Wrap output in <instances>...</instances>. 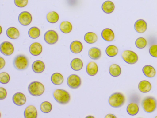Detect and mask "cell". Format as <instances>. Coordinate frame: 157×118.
Segmentation results:
<instances>
[{
  "label": "cell",
  "mask_w": 157,
  "mask_h": 118,
  "mask_svg": "<svg viewBox=\"0 0 157 118\" xmlns=\"http://www.w3.org/2000/svg\"><path fill=\"white\" fill-rule=\"evenodd\" d=\"M141 106L145 112L151 113L157 108V100L152 96L146 97L142 100Z\"/></svg>",
  "instance_id": "cell-1"
},
{
  "label": "cell",
  "mask_w": 157,
  "mask_h": 118,
  "mask_svg": "<svg viewBox=\"0 0 157 118\" xmlns=\"http://www.w3.org/2000/svg\"><path fill=\"white\" fill-rule=\"evenodd\" d=\"M53 96L57 102L62 105L67 104L71 100L69 93L64 89H56L53 92Z\"/></svg>",
  "instance_id": "cell-2"
},
{
  "label": "cell",
  "mask_w": 157,
  "mask_h": 118,
  "mask_svg": "<svg viewBox=\"0 0 157 118\" xmlns=\"http://www.w3.org/2000/svg\"><path fill=\"white\" fill-rule=\"evenodd\" d=\"M125 98L124 96L120 92H115L109 97L108 102L113 108H118L124 104Z\"/></svg>",
  "instance_id": "cell-3"
},
{
  "label": "cell",
  "mask_w": 157,
  "mask_h": 118,
  "mask_svg": "<svg viewBox=\"0 0 157 118\" xmlns=\"http://www.w3.org/2000/svg\"><path fill=\"white\" fill-rule=\"evenodd\" d=\"M28 91L32 96H39L44 94L45 87L43 84L38 81H34L28 86Z\"/></svg>",
  "instance_id": "cell-4"
},
{
  "label": "cell",
  "mask_w": 157,
  "mask_h": 118,
  "mask_svg": "<svg viewBox=\"0 0 157 118\" xmlns=\"http://www.w3.org/2000/svg\"><path fill=\"white\" fill-rule=\"evenodd\" d=\"M29 60L25 55H18L13 60V64L14 67L19 71H23L28 68Z\"/></svg>",
  "instance_id": "cell-5"
},
{
  "label": "cell",
  "mask_w": 157,
  "mask_h": 118,
  "mask_svg": "<svg viewBox=\"0 0 157 118\" xmlns=\"http://www.w3.org/2000/svg\"><path fill=\"white\" fill-rule=\"evenodd\" d=\"M122 59L128 64H134L137 62L138 56L137 54L131 50H125L121 54Z\"/></svg>",
  "instance_id": "cell-6"
},
{
  "label": "cell",
  "mask_w": 157,
  "mask_h": 118,
  "mask_svg": "<svg viewBox=\"0 0 157 118\" xmlns=\"http://www.w3.org/2000/svg\"><path fill=\"white\" fill-rule=\"evenodd\" d=\"M81 79L79 76L76 74H71L68 77L67 84L71 88L76 89L81 85Z\"/></svg>",
  "instance_id": "cell-7"
},
{
  "label": "cell",
  "mask_w": 157,
  "mask_h": 118,
  "mask_svg": "<svg viewBox=\"0 0 157 118\" xmlns=\"http://www.w3.org/2000/svg\"><path fill=\"white\" fill-rule=\"evenodd\" d=\"M44 39L48 44L53 45L57 42L59 36L55 30H49L45 33Z\"/></svg>",
  "instance_id": "cell-8"
},
{
  "label": "cell",
  "mask_w": 157,
  "mask_h": 118,
  "mask_svg": "<svg viewBox=\"0 0 157 118\" xmlns=\"http://www.w3.org/2000/svg\"><path fill=\"white\" fill-rule=\"evenodd\" d=\"M1 52L6 56H10L13 53L14 49L12 43L9 41H4L0 46Z\"/></svg>",
  "instance_id": "cell-9"
},
{
  "label": "cell",
  "mask_w": 157,
  "mask_h": 118,
  "mask_svg": "<svg viewBox=\"0 0 157 118\" xmlns=\"http://www.w3.org/2000/svg\"><path fill=\"white\" fill-rule=\"evenodd\" d=\"M18 20L21 25L27 26L31 24L33 20V17L29 12L24 11L20 14Z\"/></svg>",
  "instance_id": "cell-10"
},
{
  "label": "cell",
  "mask_w": 157,
  "mask_h": 118,
  "mask_svg": "<svg viewBox=\"0 0 157 118\" xmlns=\"http://www.w3.org/2000/svg\"><path fill=\"white\" fill-rule=\"evenodd\" d=\"M13 101L17 106H21L26 103V98L22 93L17 92L13 96Z\"/></svg>",
  "instance_id": "cell-11"
},
{
  "label": "cell",
  "mask_w": 157,
  "mask_h": 118,
  "mask_svg": "<svg viewBox=\"0 0 157 118\" xmlns=\"http://www.w3.org/2000/svg\"><path fill=\"white\" fill-rule=\"evenodd\" d=\"M147 22L142 19H138L135 22L134 25V28L135 30L138 33L142 34L147 30Z\"/></svg>",
  "instance_id": "cell-12"
},
{
  "label": "cell",
  "mask_w": 157,
  "mask_h": 118,
  "mask_svg": "<svg viewBox=\"0 0 157 118\" xmlns=\"http://www.w3.org/2000/svg\"><path fill=\"white\" fill-rule=\"evenodd\" d=\"M29 51L31 54L33 56H38L42 53L43 47L38 42H34L30 46Z\"/></svg>",
  "instance_id": "cell-13"
},
{
  "label": "cell",
  "mask_w": 157,
  "mask_h": 118,
  "mask_svg": "<svg viewBox=\"0 0 157 118\" xmlns=\"http://www.w3.org/2000/svg\"><path fill=\"white\" fill-rule=\"evenodd\" d=\"M25 118H36L37 117V111L36 108L33 105L26 107L24 111Z\"/></svg>",
  "instance_id": "cell-14"
},
{
  "label": "cell",
  "mask_w": 157,
  "mask_h": 118,
  "mask_svg": "<svg viewBox=\"0 0 157 118\" xmlns=\"http://www.w3.org/2000/svg\"><path fill=\"white\" fill-rule=\"evenodd\" d=\"M101 36L102 38L106 41H112L115 38L113 31L111 29L106 28L102 31Z\"/></svg>",
  "instance_id": "cell-15"
},
{
  "label": "cell",
  "mask_w": 157,
  "mask_h": 118,
  "mask_svg": "<svg viewBox=\"0 0 157 118\" xmlns=\"http://www.w3.org/2000/svg\"><path fill=\"white\" fill-rule=\"evenodd\" d=\"M33 71L36 73H40L44 71L45 65L44 62L40 60H37L34 62L32 65Z\"/></svg>",
  "instance_id": "cell-16"
},
{
  "label": "cell",
  "mask_w": 157,
  "mask_h": 118,
  "mask_svg": "<svg viewBox=\"0 0 157 118\" xmlns=\"http://www.w3.org/2000/svg\"><path fill=\"white\" fill-rule=\"evenodd\" d=\"M139 90L143 93H148L151 89V85L147 80H142L139 83L138 85Z\"/></svg>",
  "instance_id": "cell-17"
},
{
  "label": "cell",
  "mask_w": 157,
  "mask_h": 118,
  "mask_svg": "<svg viewBox=\"0 0 157 118\" xmlns=\"http://www.w3.org/2000/svg\"><path fill=\"white\" fill-rule=\"evenodd\" d=\"M70 49L73 53H79L82 51L83 46L82 42L79 41H74L70 44Z\"/></svg>",
  "instance_id": "cell-18"
},
{
  "label": "cell",
  "mask_w": 157,
  "mask_h": 118,
  "mask_svg": "<svg viewBox=\"0 0 157 118\" xmlns=\"http://www.w3.org/2000/svg\"><path fill=\"white\" fill-rule=\"evenodd\" d=\"M86 72L91 76H94L98 72V67L97 64L94 62H90L86 66Z\"/></svg>",
  "instance_id": "cell-19"
},
{
  "label": "cell",
  "mask_w": 157,
  "mask_h": 118,
  "mask_svg": "<svg viewBox=\"0 0 157 118\" xmlns=\"http://www.w3.org/2000/svg\"><path fill=\"white\" fill-rule=\"evenodd\" d=\"M142 72L144 75L149 78H152L156 75V72L153 66L150 65H145L142 68Z\"/></svg>",
  "instance_id": "cell-20"
},
{
  "label": "cell",
  "mask_w": 157,
  "mask_h": 118,
  "mask_svg": "<svg viewBox=\"0 0 157 118\" xmlns=\"http://www.w3.org/2000/svg\"><path fill=\"white\" fill-rule=\"evenodd\" d=\"M89 57L93 60H97L101 56V52L99 48L93 47L90 48L88 52Z\"/></svg>",
  "instance_id": "cell-21"
},
{
  "label": "cell",
  "mask_w": 157,
  "mask_h": 118,
  "mask_svg": "<svg viewBox=\"0 0 157 118\" xmlns=\"http://www.w3.org/2000/svg\"><path fill=\"white\" fill-rule=\"evenodd\" d=\"M102 9L106 14H111L113 12L115 9L114 4L110 1H105L102 5Z\"/></svg>",
  "instance_id": "cell-22"
},
{
  "label": "cell",
  "mask_w": 157,
  "mask_h": 118,
  "mask_svg": "<svg viewBox=\"0 0 157 118\" xmlns=\"http://www.w3.org/2000/svg\"><path fill=\"white\" fill-rule=\"evenodd\" d=\"M8 37L11 39H17L20 37V33L19 30L14 27L9 28L6 31Z\"/></svg>",
  "instance_id": "cell-23"
},
{
  "label": "cell",
  "mask_w": 157,
  "mask_h": 118,
  "mask_svg": "<svg viewBox=\"0 0 157 118\" xmlns=\"http://www.w3.org/2000/svg\"><path fill=\"white\" fill-rule=\"evenodd\" d=\"M139 108L137 103L136 102H131L128 105L127 107V112L130 115L134 116L136 115L139 112Z\"/></svg>",
  "instance_id": "cell-24"
},
{
  "label": "cell",
  "mask_w": 157,
  "mask_h": 118,
  "mask_svg": "<svg viewBox=\"0 0 157 118\" xmlns=\"http://www.w3.org/2000/svg\"><path fill=\"white\" fill-rule=\"evenodd\" d=\"M52 83L57 85H61L64 82V77L61 74L58 73H53L51 77Z\"/></svg>",
  "instance_id": "cell-25"
},
{
  "label": "cell",
  "mask_w": 157,
  "mask_h": 118,
  "mask_svg": "<svg viewBox=\"0 0 157 118\" xmlns=\"http://www.w3.org/2000/svg\"><path fill=\"white\" fill-rule=\"evenodd\" d=\"M59 29L61 32L65 34L70 33L72 30V26L70 22L67 21H63L59 26Z\"/></svg>",
  "instance_id": "cell-26"
},
{
  "label": "cell",
  "mask_w": 157,
  "mask_h": 118,
  "mask_svg": "<svg viewBox=\"0 0 157 118\" xmlns=\"http://www.w3.org/2000/svg\"><path fill=\"white\" fill-rule=\"evenodd\" d=\"M84 39L87 43L93 44L97 41L98 37L95 33L92 32H89L85 34Z\"/></svg>",
  "instance_id": "cell-27"
},
{
  "label": "cell",
  "mask_w": 157,
  "mask_h": 118,
  "mask_svg": "<svg viewBox=\"0 0 157 118\" xmlns=\"http://www.w3.org/2000/svg\"><path fill=\"white\" fill-rule=\"evenodd\" d=\"M71 66L74 71H80L83 67V62L81 59L79 58H75L71 61Z\"/></svg>",
  "instance_id": "cell-28"
},
{
  "label": "cell",
  "mask_w": 157,
  "mask_h": 118,
  "mask_svg": "<svg viewBox=\"0 0 157 118\" xmlns=\"http://www.w3.org/2000/svg\"><path fill=\"white\" fill-rule=\"evenodd\" d=\"M109 73L112 76L117 77L119 76L121 73V68L118 65L113 64L109 67Z\"/></svg>",
  "instance_id": "cell-29"
},
{
  "label": "cell",
  "mask_w": 157,
  "mask_h": 118,
  "mask_svg": "<svg viewBox=\"0 0 157 118\" xmlns=\"http://www.w3.org/2000/svg\"><path fill=\"white\" fill-rule=\"evenodd\" d=\"M46 18L49 23L55 24L57 23L59 19V15L57 12L52 11L47 14Z\"/></svg>",
  "instance_id": "cell-30"
},
{
  "label": "cell",
  "mask_w": 157,
  "mask_h": 118,
  "mask_svg": "<svg viewBox=\"0 0 157 118\" xmlns=\"http://www.w3.org/2000/svg\"><path fill=\"white\" fill-rule=\"evenodd\" d=\"M105 53L109 57H114L118 53V48L114 45H109L106 48Z\"/></svg>",
  "instance_id": "cell-31"
},
{
  "label": "cell",
  "mask_w": 157,
  "mask_h": 118,
  "mask_svg": "<svg viewBox=\"0 0 157 118\" xmlns=\"http://www.w3.org/2000/svg\"><path fill=\"white\" fill-rule=\"evenodd\" d=\"M41 32L40 30L36 27H33L29 29L28 31V35L32 39H36L39 37Z\"/></svg>",
  "instance_id": "cell-32"
},
{
  "label": "cell",
  "mask_w": 157,
  "mask_h": 118,
  "mask_svg": "<svg viewBox=\"0 0 157 118\" xmlns=\"http://www.w3.org/2000/svg\"><path fill=\"white\" fill-rule=\"evenodd\" d=\"M40 109L44 113H49L52 111V104L48 101H44L40 105Z\"/></svg>",
  "instance_id": "cell-33"
},
{
  "label": "cell",
  "mask_w": 157,
  "mask_h": 118,
  "mask_svg": "<svg viewBox=\"0 0 157 118\" xmlns=\"http://www.w3.org/2000/svg\"><path fill=\"white\" fill-rule=\"evenodd\" d=\"M147 45V41L146 39L143 37H139L136 41V46L138 49H144Z\"/></svg>",
  "instance_id": "cell-34"
},
{
  "label": "cell",
  "mask_w": 157,
  "mask_h": 118,
  "mask_svg": "<svg viewBox=\"0 0 157 118\" xmlns=\"http://www.w3.org/2000/svg\"><path fill=\"white\" fill-rule=\"evenodd\" d=\"M10 75L6 72L0 73V82L2 84H7L10 82Z\"/></svg>",
  "instance_id": "cell-35"
},
{
  "label": "cell",
  "mask_w": 157,
  "mask_h": 118,
  "mask_svg": "<svg viewBox=\"0 0 157 118\" xmlns=\"http://www.w3.org/2000/svg\"><path fill=\"white\" fill-rule=\"evenodd\" d=\"M14 2L16 6L23 8L28 4V0H14Z\"/></svg>",
  "instance_id": "cell-36"
},
{
  "label": "cell",
  "mask_w": 157,
  "mask_h": 118,
  "mask_svg": "<svg viewBox=\"0 0 157 118\" xmlns=\"http://www.w3.org/2000/svg\"><path fill=\"white\" fill-rule=\"evenodd\" d=\"M149 52L151 56L157 58V45L154 44L151 46L149 50Z\"/></svg>",
  "instance_id": "cell-37"
},
{
  "label": "cell",
  "mask_w": 157,
  "mask_h": 118,
  "mask_svg": "<svg viewBox=\"0 0 157 118\" xmlns=\"http://www.w3.org/2000/svg\"><path fill=\"white\" fill-rule=\"evenodd\" d=\"M7 96V90L3 87H0V100H2L6 98Z\"/></svg>",
  "instance_id": "cell-38"
},
{
  "label": "cell",
  "mask_w": 157,
  "mask_h": 118,
  "mask_svg": "<svg viewBox=\"0 0 157 118\" xmlns=\"http://www.w3.org/2000/svg\"><path fill=\"white\" fill-rule=\"evenodd\" d=\"M0 61H1V68H0V69H2L5 66L6 62H5V60L2 57H0Z\"/></svg>",
  "instance_id": "cell-39"
},
{
  "label": "cell",
  "mask_w": 157,
  "mask_h": 118,
  "mask_svg": "<svg viewBox=\"0 0 157 118\" xmlns=\"http://www.w3.org/2000/svg\"><path fill=\"white\" fill-rule=\"evenodd\" d=\"M113 117H114V118H116V116H115L114 114H108L105 116V118H113Z\"/></svg>",
  "instance_id": "cell-40"
},
{
  "label": "cell",
  "mask_w": 157,
  "mask_h": 118,
  "mask_svg": "<svg viewBox=\"0 0 157 118\" xmlns=\"http://www.w3.org/2000/svg\"><path fill=\"white\" fill-rule=\"evenodd\" d=\"M155 118H157V116H156V117H155Z\"/></svg>",
  "instance_id": "cell-41"
}]
</instances>
